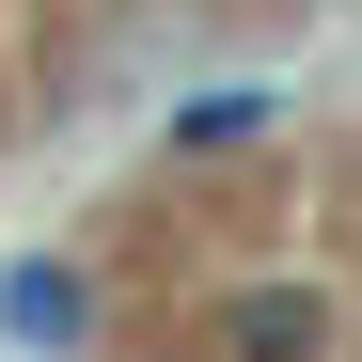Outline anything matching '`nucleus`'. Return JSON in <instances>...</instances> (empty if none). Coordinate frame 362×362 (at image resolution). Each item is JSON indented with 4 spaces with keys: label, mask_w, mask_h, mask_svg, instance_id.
<instances>
[{
    "label": "nucleus",
    "mask_w": 362,
    "mask_h": 362,
    "mask_svg": "<svg viewBox=\"0 0 362 362\" xmlns=\"http://www.w3.org/2000/svg\"><path fill=\"white\" fill-rule=\"evenodd\" d=\"M0 331L64 362V346H95V284H79V268H47V252H16V268H0Z\"/></svg>",
    "instance_id": "1"
},
{
    "label": "nucleus",
    "mask_w": 362,
    "mask_h": 362,
    "mask_svg": "<svg viewBox=\"0 0 362 362\" xmlns=\"http://www.w3.org/2000/svg\"><path fill=\"white\" fill-rule=\"evenodd\" d=\"M221 346H236V362H315V346H331V299H315V284H252V299L221 315Z\"/></svg>",
    "instance_id": "2"
},
{
    "label": "nucleus",
    "mask_w": 362,
    "mask_h": 362,
    "mask_svg": "<svg viewBox=\"0 0 362 362\" xmlns=\"http://www.w3.org/2000/svg\"><path fill=\"white\" fill-rule=\"evenodd\" d=\"M268 110H284L268 79H221V95H189V110H173V142H189V158H205V142H252Z\"/></svg>",
    "instance_id": "3"
}]
</instances>
